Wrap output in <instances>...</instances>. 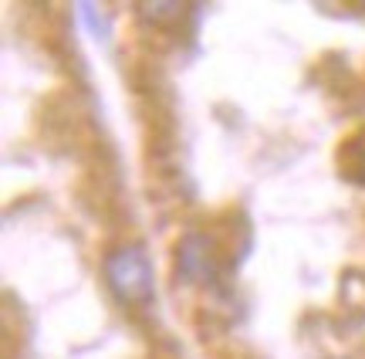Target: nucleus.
<instances>
[{
	"label": "nucleus",
	"mask_w": 365,
	"mask_h": 359,
	"mask_svg": "<svg viewBox=\"0 0 365 359\" xmlns=\"http://www.w3.org/2000/svg\"><path fill=\"white\" fill-rule=\"evenodd\" d=\"M186 7H190V4H139V17H143L153 31L180 27V21L186 17Z\"/></svg>",
	"instance_id": "20e7f679"
},
{
	"label": "nucleus",
	"mask_w": 365,
	"mask_h": 359,
	"mask_svg": "<svg viewBox=\"0 0 365 359\" xmlns=\"http://www.w3.org/2000/svg\"><path fill=\"white\" fill-rule=\"evenodd\" d=\"M339 166H341V173L349 176V180L365 183V129L352 133L339 146Z\"/></svg>",
	"instance_id": "7ed1b4c3"
},
{
	"label": "nucleus",
	"mask_w": 365,
	"mask_h": 359,
	"mask_svg": "<svg viewBox=\"0 0 365 359\" xmlns=\"http://www.w3.org/2000/svg\"><path fill=\"white\" fill-rule=\"evenodd\" d=\"M41 126L51 139V146H65L75 149L78 143L88 139V116L75 106L71 95H58L48 106L41 108Z\"/></svg>",
	"instance_id": "f03ea898"
},
{
	"label": "nucleus",
	"mask_w": 365,
	"mask_h": 359,
	"mask_svg": "<svg viewBox=\"0 0 365 359\" xmlns=\"http://www.w3.org/2000/svg\"><path fill=\"white\" fill-rule=\"evenodd\" d=\"M217 359H254V356H240V353H234V349H230V353H220Z\"/></svg>",
	"instance_id": "39448f33"
},
{
	"label": "nucleus",
	"mask_w": 365,
	"mask_h": 359,
	"mask_svg": "<svg viewBox=\"0 0 365 359\" xmlns=\"http://www.w3.org/2000/svg\"><path fill=\"white\" fill-rule=\"evenodd\" d=\"M102 278L118 305L149 308L156 302V271H153L145 248L135 241H122L112 251H105Z\"/></svg>",
	"instance_id": "f257e3e1"
},
{
	"label": "nucleus",
	"mask_w": 365,
	"mask_h": 359,
	"mask_svg": "<svg viewBox=\"0 0 365 359\" xmlns=\"http://www.w3.org/2000/svg\"><path fill=\"white\" fill-rule=\"evenodd\" d=\"M149 359H176V356H163V353H153Z\"/></svg>",
	"instance_id": "423d86ee"
}]
</instances>
